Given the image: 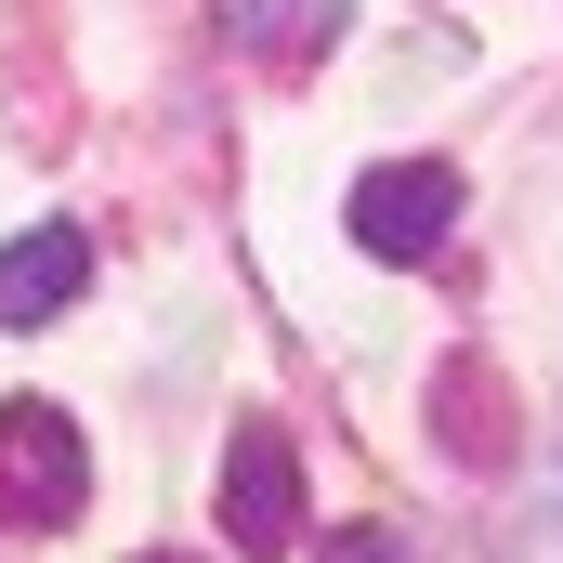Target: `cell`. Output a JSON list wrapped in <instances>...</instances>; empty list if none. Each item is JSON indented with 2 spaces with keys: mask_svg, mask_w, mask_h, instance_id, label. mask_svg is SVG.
Segmentation results:
<instances>
[{
  "mask_svg": "<svg viewBox=\"0 0 563 563\" xmlns=\"http://www.w3.org/2000/svg\"><path fill=\"white\" fill-rule=\"evenodd\" d=\"M92 511V445H79V420L66 407H40V394H13L0 407V525H79Z\"/></svg>",
  "mask_w": 563,
  "mask_h": 563,
  "instance_id": "1",
  "label": "cell"
},
{
  "mask_svg": "<svg viewBox=\"0 0 563 563\" xmlns=\"http://www.w3.org/2000/svg\"><path fill=\"white\" fill-rule=\"evenodd\" d=\"M341 223H354L367 263H432V250L459 236V170H445V157H380V170L341 197Z\"/></svg>",
  "mask_w": 563,
  "mask_h": 563,
  "instance_id": "2",
  "label": "cell"
},
{
  "mask_svg": "<svg viewBox=\"0 0 563 563\" xmlns=\"http://www.w3.org/2000/svg\"><path fill=\"white\" fill-rule=\"evenodd\" d=\"M223 538H236V563H276L301 538V459L276 420H236V445H223Z\"/></svg>",
  "mask_w": 563,
  "mask_h": 563,
  "instance_id": "3",
  "label": "cell"
},
{
  "mask_svg": "<svg viewBox=\"0 0 563 563\" xmlns=\"http://www.w3.org/2000/svg\"><path fill=\"white\" fill-rule=\"evenodd\" d=\"M79 288H92V236H79V223H26V236L0 250V328H53Z\"/></svg>",
  "mask_w": 563,
  "mask_h": 563,
  "instance_id": "4",
  "label": "cell"
},
{
  "mask_svg": "<svg viewBox=\"0 0 563 563\" xmlns=\"http://www.w3.org/2000/svg\"><path fill=\"white\" fill-rule=\"evenodd\" d=\"M341 26H354V0H223V40L263 66H314Z\"/></svg>",
  "mask_w": 563,
  "mask_h": 563,
  "instance_id": "5",
  "label": "cell"
},
{
  "mask_svg": "<svg viewBox=\"0 0 563 563\" xmlns=\"http://www.w3.org/2000/svg\"><path fill=\"white\" fill-rule=\"evenodd\" d=\"M445 432H459V459H511V432H498V380L459 354L445 367Z\"/></svg>",
  "mask_w": 563,
  "mask_h": 563,
  "instance_id": "6",
  "label": "cell"
},
{
  "mask_svg": "<svg viewBox=\"0 0 563 563\" xmlns=\"http://www.w3.org/2000/svg\"><path fill=\"white\" fill-rule=\"evenodd\" d=\"M328 563H420V551H407L394 525H341V538H328Z\"/></svg>",
  "mask_w": 563,
  "mask_h": 563,
  "instance_id": "7",
  "label": "cell"
},
{
  "mask_svg": "<svg viewBox=\"0 0 563 563\" xmlns=\"http://www.w3.org/2000/svg\"><path fill=\"white\" fill-rule=\"evenodd\" d=\"M144 563H184V551H144Z\"/></svg>",
  "mask_w": 563,
  "mask_h": 563,
  "instance_id": "8",
  "label": "cell"
}]
</instances>
